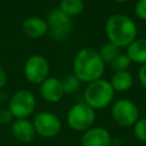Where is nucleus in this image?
Masks as SVG:
<instances>
[{"label":"nucleus","instance_id":"5","mask_svg":"<svg viewBox=\"0 0 146 146\" xmlns=\"http://www.w3.org/2000/svg\"><path fill=\"white\" fill-rule=\"evenodd\" d=\"M8 108L15 119H26L35 110V97L30 90L21 89L11 96Z\"/></svg>","mask_w":146,"mask_h":146},{"label":"nucleus","instance_id":"9","mask_svg":"<svg viewBox=\"0 0 146 146\" xmlns=\"http://www.w3.org/2000/svg\"><path fill=\"white\" fill-rule=\"evenodd\" d=\"M49 74L48 60L41 55H32L24 65V75L33 84H41Z\"/></svg>","mask_w":146,"mask_h":146},{"label":"nucleus","instance_id":"18","mask_svg":"<svg viewBox=\"0 0 146 146\" xmlns=\"http://www.w3.org/2000/svg\"><path fill=\"white\" fill-rule=\"evenodd\" d=\"M131 60L129 59V57L127 56V54H119L110 64H111V68L115 72H124L128 71L129 66H130Z\"/></svg>","mask_w":146,"mask_h":146},{"label":"nucleus","instance_id":"4","mask_svg":"<svg viewBox=\"0 0 146 146\" xmlns=\"http://www.w3.org/2000/svg\"><path fill=\"white\" fill-rule=\"evenodd\" d=\"M96 119L95 110L86 103H78L73 105L66 115L67 125L78 132H84L94 125Z\"/></svg>","mask_w":146,"mask_h":146},{"label":"nucleus","instance_id":"23","mask_svg":"<svg viewBox=\"0 0 146 146\" xmlns=\"http://www.w3.org/2000/svg\"><path fill=\"white\" fill-rule=\"evenodd\" d=\"M138 80L140 84L146 89V64L141 65L139 71H138Z\"/></svg>","mask_w":146,"mask_h":146},{"label":"nucleus","instance_id":"20","mask_svg":"<svg viewBox=\"0 0 146 146\" xmlns=\"http://www.w3.org/2000/svg\"><path fill=\"white\" fill-rule=\"evenodd\" d=\"M133 136L137 140L146 143V117L138 119L133 124Z\"/></svg>","mask_w":146,"mask_h":146},{"label":"nucleus","instance_id":"11","mask_svg":"<svg viewBox=\"0 0 146 146\" xmlns=\"http://www.w3.org/2000/svg\"><path fill=\"white\" fill-rule=\"evenodd\" d=\"M40 94L48 103H58L64 96L62 81L56 78L46 79L40 86Z\"/></svg>","mask_w":146,"mask_h":146},{"label":"nucleus","instance_id":"7","mask_svg":"<svg viewBox=\"0 0 146 146\" xmlns=\"http://www.w3.org/2000/svg\"><path fill=\"white\" fill-rule=\"evenodd\" d=\"M32 123L36 135L43 138H52L62 130L60 119L51 112H39L34 116Z\"/></svg>","mask_w":146,"mask_h":146},{"label":"nucleus","instance_id":"8","mask_svg":"<svg viewBox=\"0 0 146 146\" xmlns=\"http://www.w3.org/2000/svg\"><path fill=\"white\" fill-rule=\"evenodd\" d=\"M48 32L54 40H66L72 32V19L59 9H55L50 13L48 21Z\"/></svg>","mask_w":146,"mask_h":146},{"label":"nucleus","instance_id":"14","mask_svg":"<svg viewBox=\"0 0 146 146\" xmlns=\"http://www.w3.org/2000/svg\"><path fill=\"white\" fill-rule=\"evenodd\" d=\"M127 56L137 64H146V39H136L127 47Z\"/></svg>","mask_w":146,"mask_h":146},{"label":"nucleus","instance_id":"3","mask_svg":"<svg viewBox=\"0 0 146 146\" xmlns=\"http://www.w3.org/2000/svg\"><path fill=\"white\" fill-rule=\"evenodd\" d=\"M114 92L115 91L112 88L110 81L98 79L88 83L83 94L84 103L92 110H103L112 103Z\"/></svg>","mask_w":146,"mask_h":146},{"label":"nucleus","instance_id":"19","mask_svg":"<svg viewBox=\"0 0 146 146\" xmlns=\"http://www.w3.org/2000/svg\"><path fill=\"white\" fill-rule=\"evenodd\" d=\"M80 80L75 76V74H68L62 80V86L64 89V94H74L80 87Z\"/></svg>","mask_w":146,"mask_h":146},{"label":"nucleus","instance_id":"26","mask_svg":"<svg viewBox=\"0 0 146 146\" xmlns=\"http://www.w3.org/2000/svg\"><path fill=\"white\" fill-rule=\"evenodd\" d=\"M0 99H1V95H0Z\"/></svg>","mask_w":146,"mask_h":146},{"label":"nucleus","instance_id":"12","mask_svg":"<svg viewBox=\"0 0 146 146\" xmlns=\"http://www.w3.org/2000/svg\"><path fill=\"white\" fill-rule=\"evenodd\" d=\"M11 133L18 141L24 144L31 143L36 135L33 123L27 119H15L11 123Z\"/></svg>","mask_w":146,"mask_h":146},{"label":"nucleus","instance_id":"24","mask_svg":"<svg viewBox=\"0 0 146 146\" xmlns=\"http://www.w3.org/2000/svg\"><path fill=\"white\" fill-rule=\"evenodd\" d=\"M7 83V75L2 67H0V89L3 88Z\"/></svg>","mask_w":146,"mask_h":146},{"label":"nucleus","instance_id":"15","mask_svg":"<svg viewBox=\"0 0 146 146\" xmlns=\"http://www.w3.org/2000/svg\"><path fill=\"white\" fill-rule=\"evenodd\" d=\"M112 88L114 89V91H127L129 90L132 84H133V78L131 75L130 72L124 71V72H115L110 81Z\"/></svg>","mask_w":146,"mask_h":146},{"label":"nucleus","instance_id":"22","mask_svg":"<svg viewBox=\"0 0 146 146\" xmlns=\"http://www.w3.org/2000/svg\"><path fill=\"white\" fill-rule=\"evenodd\" d=\"M13 114L9 111V108H2L0 110V124H8L13 121Z\"/></svg>","mask_w":146,"mask_h":146},{"label":"nucleus","instance_id":"2","mask_svg":"<svg viewBox=\"0 0 146 146\" xmlns=\"http://www.w3.org/2000/svg\"><path fill=\"white\" fill-rule=\"evenodd\" d=\"M105 32L108 42L116 47H128L137 36V26L127 15L114 14L105 23Z\"/></svg>","mask_w":146,"mask_h":146},{"label":"nucleus","instance_id":"17","mask_svg":"<svg viewBox=\"0 0 146 146\" xmlns=\"http://www.w3.org/2000/svg\"><path fill=\"white\" fill-rule=\"evenodd\" d=\"M98 52L104 63H111L119 55V47H116L115 44H113L111 42H107L102 46V48Z\"/></svg>","mask_w":146,"mask_h":146},{"label":"nucleus","instance_id":"25","mask_svg":"<svg viewBox=\"0 0 146 146\" xmlns=\"http://www.w3.org/2000/svg\"><path fill=\"white\" fill-rule=\"evenodd\" d=\"M114 1H116V2H128L130 0H114Z\"/></svg>","mask_w":146,"mask_h":146},{"label":"nucleus","instance_id":"16","mask_svg":"<svg viewBox=\"0 0 146 146\" xmlns=\"http://www.w3.org/2000/svg\"><path fill=\"white\" fill-rule=\"evenodd\" d=\"M83 1L82 0H62L59 2L58 9L67 15L68 17L71 16H76L82 13L83 10Z\"/></svg>","mask_w":146,"mask_h":146},{"label":"nucleus","instance_id":"6","mask_svg":"<svg viewBox=\"0 0 146 146\" xmlns=\"http://www.w3.org/2000/svg\"><path fill=\"white\" fill-rule=\"evenodd\" d=\"M112 117L121 127H133L139 119L137 105L127 98L116 100L112 106Z\"/></svg>","mask_w":146,"mask_h":146},{"label":"nucleus","instance_id":"21","mask_svg":"<svg viewBox=\"0 0 146 146\" xmlns=\"http://www.w3.org/2000/svg\"><path fill=\"white\" fill-rule=\"evenodd\" d=\"M135 14L141 21H146V0H138L135 6Z\"/></svg>","mask_w":146,"mask_h":146},{"label":"nucleus","instance_id":"1","mask_svg":"<svg viewBox=\"0 0 146 146\" xmlns=\"http://www.w3.org/2000/svg\"><path fill=\"white\" fill-rule=\"evenodd\" d=\"M105 70V63L99 52L92 48H82L78 51L73 60V71L81 82H94L102 79Z\"/></svg>","mask_w":146,"mask_h":146},{"label":"nucleus","instance_id":"10","mask_svg":"<svg viewBox=\"0 0 146 146\" xmlns=\"http://www.w3.org/2000/svg\"><path fill=\"white\" fill-rule=\"evenodd\" d=\"M112 137L103 127H91L82 133L81 146H111Z\"/></svg>","mask_w":146,"mask_h":146},{"label":"nucleus","instance_id":"13","mask_svg":"<svg viewBox=\"0 0 146 146\" xmlns=\"http://www.w3.org/2000/svg\"><path fill=\"white\" fill-rule=\"evenodd\" d=\"M23 32L25 35L32 39L42 38L48 32V24L44 19L40 17H29L23 22Z\"/></svg>","mask_w":146,"mask_h":146}]
</instances>
